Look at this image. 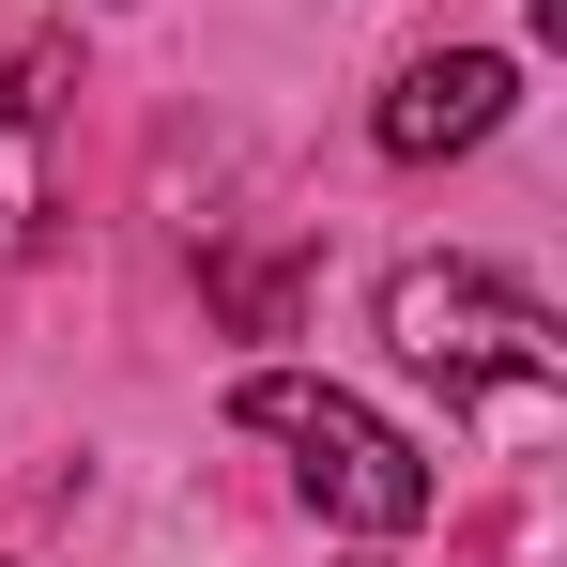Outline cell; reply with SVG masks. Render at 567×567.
<instances>
[{
    "label": "cell",
    "mask_w": 567,
    "mask_h": 567,
    "mask_svg": "<svg viewBox=\"0 0 567 567\" xmlns=\"http://www.w3.org/2000/svg\"><path fill=\"white\" fill-rule=\"evenodd\" d=\"M383 338H399V369L445 383V414H491V430H553V399H567L553 307L522 277H491V261H399L383 277Z\"/></svg>",
    "instance_id": "cell-1"
},
{
    "label": "cell",
    "mask_w": 567,
    "mask_h": 567,
    "mask_svg": "<svg viewBox=\"0 0 567 567\" xmlns=\"http://www.w3.org/2000/svg\"><path fill=\"white\" fill-rule=\"evenodd\" d=\"M230 414H246L261 445H291V475H307V506H322V522H353V537H414V522H430V461L383 430L353 383L246 369V383H230Z\"/></svg>",
    "instance_id": "cell-2"
},
{
    "label": "cell",
    "mask_w": 567,
    "mask_h": 567,
    "mask_svg": "<svg viewBox=\"0 0 567 567\" xmlns=\"http://www.w3.org/2000/svg\"><path fill=\"white\" fill-rule=\"evenodd\" d=\"M506 93H522V78H506L491 47H445V62H414V78L383 93V123H369V138L399 154V169H430V154H475V138L506 123Z\"/></svg>",
    "instance_id": "cell-3"
}]
</instances>
